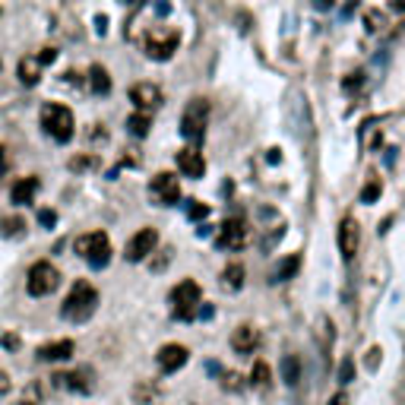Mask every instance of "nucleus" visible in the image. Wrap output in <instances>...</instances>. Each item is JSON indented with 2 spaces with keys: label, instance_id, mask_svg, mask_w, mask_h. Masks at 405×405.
I'll list each match as a JSON object with an SVG mask.
<instances>
[{
  "label": "nucleus",
  "instance_id": "f257e3e1",
  "mask_svg": "<svg viewBox=\"0 0 405 405\" xmlns=\"http://www.w3.org/2000/svg\"><path fill=\"white\" fill-rule=\"evenodd\" d=\"M96 307H98V292L86 279H79V282H73L70 295L64 298L60 316L70 320V323H86L92 314H96Z\"/></svg>",
  "mask_w": 405,
  "mask_h": 405
},
{
  "label": "nucleus",
  "instance_id": "f03ea898",
  "mask_svg": "<svg viewBox=\"0 0 405 405\" xmlns=\"http://www.w3.org/2000/svg\"><path fill=\"white\" fill-rule=\"evenodd\" d=\"M42 127H45V133H48L51 139H57V143H70L76 120H73V111L67 105L51 101V105L42 108Z\"/></svg>",
  "mask_w": 405,
  "mask_h": 405
},
{
  "label": "nucleus",
  "instance_id": "7ed1b4c3",
  "mask_svg": "<svg viewBox=\"0 0 405 405\" xmlns=\"http://www.w3.org/2000/svg\"><path fill=\"white\" fill-rule=\"evenodd\" d=\"M76 253L89 263L92 269H105L108 260H111V241H108L105 232H89L76 238Z\"/></svg>",
  "mask_w": 405,
  "mask_h": 405
},
{
  "label": "nucleus",
  "instance_id": "20e7f679",
  "mask_svg": "<svg viewBox=\"0 0 405 405\" xmlns=\"http://www.w3.org/2000/svg\"><path fill=\"white\" fill-rule=\"evenodd\" d=\"M171 304H174V316L178 320H193L197 316V310H200V304H202V292H200V285L193 279H184V282H178V285L171 288Z\"/></svg>",
  "mask_w": 405,
  "mask_h": 405
},
{
  "label": "nucleus",
  "instance_id": "39448f33",
  "mask_svg": "<svg viewBox=\"0 0 405 405\" xmlns=\"http://www.w3.org/2000/svg\"><path fill=\"white\" fill-rule=\"evenodd\" d=\"M57 285H60V273L48 260L32 263L29 275H25V292H29L32 298H45V295H51Z\"/></svg>",
  "mask_w": 405,
  "mask_h": 405
},
{
  "label": "nucleus",
  "instance_id": "423d86ee",
  "mask_svg": "<svg viewBox=\"0 0 405 405\" xmlns=\"http://www.w3.org/2000/svg\"><path fill=\"white\" fill-rule=\"evenodd\" d=\"M206 120H209V101L206 98H193L184 108V118H181V133L187 139H202L206 133Z\"/></svg>",
  "mask_w": 405,
  "mask_h": 405
},
{
  "label": "nucleus",
  "instance_id": "0eeeda50",
  "mask_svg": "<svg viewBox=\"0 0 405 405\" xmlns=\"http://www.w3.org/2000/svg\"><path fill=\"white\" fill-rule=\"evenodd\" d=\"M149 197L159 202V206H174V202L181 200V181H178V174H171V171L155 174L152 184H149Z\"/></svg>",
  "mask_w": 405,
  "mask_h": 405
},
{
  "label": "nucleus",
  "instance_id": "6e6552de",
  "mask_svg": "<svg viewBox=\"0 0 405 405\" xmlns=\"http://www.w3.org/2000/svg\"><path fill=\"white\" fill-rule=\"evenodd\" d=\"M155 247H159V232L155 228H139L137 234H133L130 241H127V251H124V256L130 263H143L146 256H149Z\"/></svg>",
  "mask_w": 405,
  "mask_h": 405
},
{
  "label": "nucleus",
  "instance_id": "1a4fd4ad",
  "mask_svg": "<svg viewBox=\"0 0 405 405\" xmlns=\"http://www.w3.org/2000/svg\"><path fill=\"white\" fill-rule=\"evenodd\" d=\"M247 238H251V228H247V222L244 219H228L225 225L219 228V238H215V244L228 247V251H241V247H247Z\"/></svg>",
  "mask_w": 405,
  "mask_h": 405
},
{
  "label": "nucleus",
  "instance_id": "9d476101",
  "mask_svg": "<svg viewBox=\"0 0 405 405\" xmlns=\"http://www.w3.org/2000/svg\"><path fill=\"white\" fill-rule=\"evenodd\" d=\"M51 380H54V387H57V389H70V393H79V396H86V393H92V389H96V383H92V374H89V370L54 374Z\"/></svg>",
  "mask_w": 405,
  "mask_h": 405
},
{
  "label": "nucleus",
  "instance_id": "9b49d317",
  "mask_svg": "<svg viewBox=\"0 0 405 405\" xmlns=\"http://www.w3.org/2000/svg\"><path fill=\"white\" fill-rule=\"evenodd\" d=\"M178 45H181L178 32H165V35L152 32V35L146 38V54H149L152 60H168L174 51H178Z\"/></svg>",
  "mask_w": 405,
  "mask_h": 405
},
{
  "label": "nucleus",
  "instance_id": "f8f14e48",
  "mask_svg": "<svg viewBox=\"0 0 405 405\" xmlns=\"http://www.w3.org/2000/svg\"><path fill=\"white\" fill-rule=\"evenodd\" d=\"M187 358H190V352H187L184 346H178V342H171V346H161L159 348L155 361H159L161 374H174V370H181L187 364Z\"/></svg>",
  "mask_w": 405,
  "mask_h": 405
},
{
  "label": "nucleus",
  "instance_id": "ddd939ff",
  "mask_svg": "<svg viewBox=\"0 0 405 405\" xmlns=\"http://www.w3.org/2000/svg\"><path fill=\"white\" fill-rule=\"evenodd\" d=\"M130 101L146 114V111H152V108L161 105V89L155 83H137L130 89Z\"/></svg>",
  "mask_w": 405,
  "mask_h": 405
},
{
  "label": "nucleus",
  "instance_id": "4468645a",
  "mask_svg": "<svg viewBox=\"0 0 405 405\" xmlns=\"http://www.w3.org/2000/svg\"><path fill=\"white\" fill-rule=\"evenodd\" d=\"M358 241H361V234H358V222L352 219V215H348V219H342V225H339V251H342V260H355Z\"/></svg>",
  "mask_w": 405,
  "mask_h": 405
},
{
  "label": "nucleus",
  "instance_id": "2eb2a0df",
  "mask_svg": "<svg viewBox=\"0 0 405 405\" xmlns=\"http://www.w3.org/2000/svg\"><path fill=\"white\" fill-rule=\"evenodd\" d=\"M232 348L238 355H253L256 348H260V329L251 326V323L238 326L234 329V336H232Z\"/></svg>",
  "mask_w": 405,
  "mask_h": 405
},
{
  "label": "nucleus",
  "instance_id": "dca6fc26",
  "mask_svg": "<svg viewBox=\"0 0 405 405\" xmlns=\"http://www.w3.org/2000/svg\"><path fill=\"white\" fill-rule=\"evenodd\" d=\"M178 168H181V174L184 178H202L206 174V159H202V152L197 149H181L178 152Z\"/></svg>",
  "mask_w": 405,
  "mask_h": 405
},
{
  "label": "nucleus",
  "instance_id": "f3484780",
  "mask_svg": "<svg viewBox=\"0 0 405 405\" xmlns=\"http://www.w3.org/2000/svg\"><path fill=\"white\" fill-rule=\"evenodd\" d=\"M76 352V346H73L70 339H57V342H48V346L38 348V361H67V358H73Z\"/></svg>",
  "mask_w": 405,
  "mask_h": 405
},
{
  "label": "nucleus",
  "instance_id": "a211bd4d",
  "mask_svg": "<svg viewBox=\"0 0 405 405\" xmlns=\"http://www.w3.org/2000/svg\"><path fill=\"white\" fill-rule=\"evenodd\" d=\"M38 178L35 174H29V178H19L16 184H13V190H10V200L16 202V206H25V202H32V197L38 193Z\"/></svg>",
  "mask_w": 405,
  "mask_h": 405
},
{
  "label": "nucleus",
  "instance_id": "6ab92c4d",
  "mask_svg": "<svg viewBox=\"0 0 405 405\" xmlns=\"http://www.w3.org/2000/svg\"><path fill=\"white\" fill-rule=\"evenodd\" d=\"M301 269V256L298 253H292V256H285V260L279 263V266L273 269V275H269V282H288L295 273Z\"/></svg>",
  "mask_w": 405,
  "mask_h": 405
},
{
  "label": "nucleus",
  "instance_id": "aec40b11",
  "mask_svg": "<svg viewBox=\"0 0 405 405\" xmlns=\"http://www.w3.org/2000/svg\"><path fill=\"white\" fill-rule=\"evenodd\" d=\"M19 79H23V86H35L38 79H42V64H38V57L19 60Z\"/></svg>",
  "mask_w": 405,
  "mask_h": 405
},
{
  "label": "nucleus",
  "instance_id": "412c9836",
  "mask_svg": "<svg viewBox=\"0 0 405 405\" xmlns=\"http://www.w3.org/2000/svg\"><path fill=\"white\" fill-rule=\"evenodd\" d=\"M89 86L96 96H108V92H111V76H108V70L101 64H96L89 70Z\"/></svg>",
  "mask_w": 405,
  "mask_h": 405
},
{
  "label": "nucleus",
  "instance_id": "4be33fe9",
  "mask_svg": "<svg viewBox=\"0 0 405 405\" xmlns=\"http://www.w3.org/2000/svg\"><path fill=\"white\" fill-rule=\"evenodd\" d=\"M282 380L288 383V387H295V383L301 380V361H298V355H285L282 358Z\"/></svg>",
  "mask_w": 405,
  "mask_h": 405
},
{
  "label": "nucleus",
  "instance_id": "5701e85b",
  "mask_svg": "<svg viewBox=\"0 0 405 405\" xmlns=\"http://www.w3.org/2000/svg\"><path fill=\"white\" fill-rule=\"evenodd\" d=\"M222 282H225V288L238 292V288L244 285V266H241V263H228L225 273H222Z\"/></svg>",
  "mask_w": 405,
  "mask_h": 405
},
{
  "label": "nucleus",
  "instance_id": "b1692460",
  "mask_svg": "<svg viewBox=\"0 0 405 405\" xmlns=\"http://www.w3.org/2000/svg\"><path fill=\"white\" fill-rule=\"evenodd\" d=\"M269 380H273V370H269V364H266V361H256V364H253V370H251V387L266 389V387H269Z\"/></svg>",
  "mask_w": 405,
  "mask_h": 405
},
{
  "label": "nucleus",
  "instance_id": "393cba45",
  "mask_svg": "<svg viewBox=\"0 0 405 405\" xmlns=\"http://www.w3.org/2000/svg\"><path fill=\"white\" fill-rule=\"evenodd\" d=\"M127 127H130L133 137H146V133H149V127H152V118H149V114H143V111H137V114H130Z\"/></svg>",
  "mask_w": 405,
  "mask_h": 405
},
{
  "label": "nucleus",
  "instance_id": "a878e982",
  "mask_svg": "<svg viewBox=\"0 0 405 405\" xmlns=\"http://www.w3.org/2000/svg\"><path fill=\"white\" fill-rule=\"evenodd\" d=\"M0 234H4V238H23V234H25V222L23 219H4V222H0Z\"/></svg>",
  "mask_w": 405,
  "mask_h": 405
},
{
  "label": "nucleus",
  "instance_id": "bb28decb",
  "mask_svg": "<svg viewBox=\"0 0 405 405\" xmlns=\"http://www.w3.org/2000/svg\"><path fill=\"white\" fill-rule=\"evenodd\" d=\"M159 396V389L149 387V383H139L137 389H133V399H137L139 405H152V399Z\"/></svg>",
  "mask_w": 405,
  "mask_h": 405
},
{
  "label": "nucleus",
  "instance_id": "cd10ccee",
  "mask_svg": "<svg viewBox=\"0 0 405 405\" xmlns=\"http://www.w3.org/2000/svg\"><path fill=\"white\" fill-rule=\"evenodd\" d=\"M187 215H190L193 222H200V219H206V215H209V206H202V202L190 200V202H187Z\"/></svg>",
  "mask_w": 405,
  "mask_h": 405
},
{
  "label": "nucleus",
  "instance_id": "c85d7f7f",
  "mask_svg": "<svg viewBox=\"0 0 405 405\" xmlns=\"http://www.w3.org/2000/svg\"><path fill=\"white\" fill-rule=\"evenodd\" d=\"M380 190H383V187H380V181H370V184L361 190V202H374L377 197H380Z\"/></svg>",
  "mask_w": 405,
  "mask_h": 405
},
{
  "label": "nucleus",
  "instance_id": "c756f323",
  "mask_svg": "<svg viewBox=\"0 0 405 405\" xmlns=\"http://www.w3.org/2000/svg\"><path fill=\"white\" fill-rule=\"evenodd\" d=\"M352 380H355V361L352 358H346L342 367H339V383H352Z\"/></svg>",
  "mask_w": 405,
  "mask_h": 405
},
{
  "label": "nucleus",
  "instance_id": "7c9ffc66",
  "mask_svg": "<svg viewBox=\"0 0 405 405\" xmlns=\"http://www.w3.org/2000/svg\"><path fill=\"white\" fill-rule=\"evenodd\" d=\"M222 387H225V389H232V393H238V389L244 387V383H241V377L234 374V370H228V374L222 377Z\"/></svg>",
  "mask_w": 405,
  "mask_h": 405
},
{
  "label": "nucleus",
  "instance_id": "2f4dec72",
  "mask_svg": "<svg viewBox=\"0 0 405 405\" xmlns=\"http://www.w3.org/2000/svg\"><path fill=\"white\" fill-rule=\"evenodd\" d=\"M38 222H42L45 228H54V222H57V215H54L51 209H42V212H38Z\"/></svg>",
  "mask_w": 405,
  "mask_h": 405
},
{
  "label": "nucleus",
  "instance_id": "473e14b6",
  "mask_svg": "<svg viewBox=\"0 0 405 405\" xmlns=\"http://www.w3.org/2000/svg\"><path fill=\"white\" fill-rule=\"evenodd\" d=\"M54 60H57V51H54V48H45L42 54H38V64H54Z\"/></svg>",
  "mask_w": 405,
  "mask_h": 405
},
{
  "label": "nucleus",
  "instance_id": "72a5a7b5",
  "mask_svg": "<svg viewBox=\"0 0 405 405\" xmlns=\"http://www.w3.org/2000/svg\"><path fill=\"white\" fill-rule=\"evenodd\" d=\"M96 32L98 35H105L108 32V16H96Z\"/></svg>",
  "mask_w": 405,
  "mask_h": 405
},
{
  "label": "nucleus",
  "instance_id": "f704fd0d",
  "mask_svg": "<svg viewBox=\"0 0 405 405\" xmlns=\"http://www.w3.org/2000/svg\"><path fill=\"white\" fill-rule=\"evenodd\" d=\"M4 348H19V339L16 336H4Z\"/></svg>",
  "mask_w": 405,
  "mask_h": 405
},
{
  "label": "nucleus",
  "instance_id": "c9c22d12",
  "mask_svg": "<svg viewBox=\"0 0 405 405\" xmlns=\"http://www.w3.org/2000/svg\"><path fill=\"white\" fill-rule=\"evenodd\" d=\"M4 174H6V149L0 146V178H4Z\"/></svg>",
  "mask_w": 405,
  "mask_h": 405
},
{
  "label": "nucleus",
  "instance_id": "e433bc0d",
  "mask_svg": "<svg viewBox=\"0 0 405 405\" xmlns=\"http://www.w3.org/2000/svg\"><path fill=\"white\" fill-rule=\"evenodd\" d=\"M314 6H316V10H329V6H333V0H314Z\"/></svg>",
  "mask_w": 405,
  "mask_h": 405
},
{
  "label": "nucleus",
  "instance_id": "4c0bfd02",
  "mask_svg": "<svg viewBox=\"0 0 405 405\" xmlns=\"http://www.w3.org/2000/svg\"><path fill=\"white\" fill-rule=\"evenodd\" d=\"M329 405H348V399H346V393H339V396H333V402Z\"/></svg>",
  "mask_w": 405,
  "mask_h": 405
},
{
  "label": "nucleus",
  "instance_id": "58836bf2",
  "mask_svg": "<svg viewBox=\"0 0 405 405\" xmlns=\"http://www.w3.org/2000/svg\"><path fill=\"white\" fill-rule=\"evenodd\" d=\"M266 159H269V161H273V165H275V161H279L282 155H279V149H269V155H266Z\"/></svg>",
  "mask_w": 405,
  "mask_h": 405
},
{
  "label": "nucleus",
  "instance_id": "ea45409f",
  "mask_svg": "<svg viewBox=\"0 0 405 405\" xmlns=\"http://www.w3.org/2000/svg\"><path fill=\"white\" fill-rule=\"evenodd\" d=\"M16 405H35V402H29V399H23V402H16Z\"/></svg>",
  "mask_w": 405,
  "mask_h": 405
}]
</instances>
